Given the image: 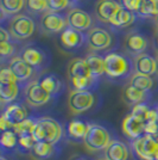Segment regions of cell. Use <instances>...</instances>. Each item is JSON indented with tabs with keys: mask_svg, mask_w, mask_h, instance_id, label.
Listing matches in <instances>:
<instances>
[{
	"mask_svg": "<svg viewBox=\"0 0 158 160\" xmlns=\"http://www.w3.org/2000/svg\"><path fill=\"white\" fill-rule=\"evenodd\" d=\"M70 1H72V2H79L80 0H70Z\"/></svg>",
	"mask_w": 158,
	"mask_h": 160,
	"instance_id": "49",
	"label": "cell"
},
{
	"mask_svg": "<svg viewBox=\"0 0 158 160\" xmlns=\"http://www.w3.org/2000/svg\"><path fill=\"white\" fill-rule=\"evenodd\" d=\"M67 22H68V27L72 28L77 31H81V32L89 31L93 23L92 17L89 16V13L77 7L70 8L68 11Z\"/></svg>",
	"mask_w": 158,
	"mask_h": 160,
	"instance_id": "10",
	"label": "cell"
},
{
	"mask_svg": "<svg viewBox=\"0 0 158 160\" xmlns=\"http://www.w3.org/2000/svg\"><path fill=\"white\" fill-rule=\"evenodd\" d=\"M40 27L43 32L55 35V33L62 32L68 27V22H67V17L62 16L61 13L48 11L42 14Z\"/></svg>",
	"mask_w": 158,
	"mask_h": 160,
	"instance_id": "7",
	"label": "cell"
},
{
	"mask_svg": "<svg viewBox=\"0 0 158 160\" xmlns=\"http://www.w3.org/2000/svg\"><path fill=\"white\" fill-rule=\"evenodd\" d=\"M0 38H1V42H8L10 41V32H7L4 28L0 29Z\"/></svg>",
	"mask_w": 158,
	"mask_h": 160,
	"instance_id": "43",
	"label": "cell"
},
{
	"mask_svg": "<svg viewBox=\"0 0 158 160\" xmlns=\"http://www.w3.org/2000/svg\"><path fill=\"white\" fill-rule=\"evenodd\" d=\"M63 135V129L56 120L51 117H42L36 122L32 136L36 142L44 141L51 145H56Z\"/></svg>",
	"mask_w": 158,
	"mask_h": 160,
	"instance_id": "1",
	"label": "cell"
},
{
	"mask_svg": "<svg viewBox=\"0 0 158 160\" xmlns=\"http://www.w3.org/2000/svg\"><path fill=\"white\" fill-rule=\"evenodd\" d=\"M38 81H40V85H42V87H43L51 97H53V96H57V94L62 91V88H63L62 80L59 79L56 74H53V73L44 74Z\"/></svg>",
	"mask_w": 158,
	"mask_h": 160,
	"instance_id": "22",
	"label": "cell"
},
{
	"mask_svg": "<svg viewBox=\"0 0 158 160\" xmlns=\"http://www.w3.org/2000/svg\"><path fill=\"white\" fill-rule=\"evenodd\" d=\"M24 96L27 104L35 108L44 105L51 98V96L42 87L38 80H33L27 84L24 91Z\"/></svg>",
	"mask_w": 158,
	"mask_h": 160,
	"instance_id": "8",
	"label": "cell"
},
{
	"mask_svg": "<svg viewBox=\"0 0 158 160\" xmlns=\"http://www.w3.org/2000/svg\"><path fill=\"white\" fill-rule=\"evenodd\" d=\"M0 128L2 132H6V130H11L12 129V126L6 121V118L1 115V118H0Z\"/></svg>",
	"mask_w": 158,
	"mask_h": 160,
	"instance_id": "42",
	"label": "cell"
},
{
	"mask_svg": "<svg viewBox=\"0 0 158 160\" xmlns=\"http://www.w3.org/2000/svg\"><path fill=\"white\" fill-rule=\"evenodd\" d=\"M0 160H8V159H7V158H5L4 155H1V158H0Z\"/></svg>",
	"mask_w": 158,
	"mask_h": 160,
	"instance_id": "46",
	"label": "cell"
},
{
	"mask_svg": "<svg viewBox=\"0 0 158 160\" xmlns=\"http://www.w3.org/2000/svg\"><path fill=\"white\" fill-rule=\"evenodd\" d=\"M155 46H156V48L158 49V32L156 33V36H155Z\"/></svg>",
	"mask_w": 158,
	"mask_h": 160,
	"instance_id": "45",
	"label": "cell"
},
{
	"mask_svg": "<svg viewBox=\"0 0 158 160\" xmlns=\"http://www.w3.org/2000/svg\"><path fill=\"white\" fill-rule=\"evenodd\" d=\"M86 41L87 37L85 33L69 27L59 33V43L66 50H76L82 47Z\"/></svg>",
	"mask_w": 158,
	"mask_h": 160,
	"instance_id": "12",
	"label": "cell"
},
{
	"mask_svg": "<svg viewBox=\"0 0 158 160\" xmlns=\"http://www.w3.org/2000/svg\"><path fill=\"white\" fill-rule=\"evenodd\" d=\"M2 116L12 126V129H13L14 126H17V124H19L20 122L29 118V113H27L26 108L19 104V103L8 104V107L2 112Z\"/></svg>",
	"mask_w": 158,
	"mask_h": 160,
	"instance_id": "18",
	"label": "cell"
},
{
	"mask_svg": "<svg viewBox=\"0 0 158 160\" xmlns=\"http://www.w3.org/2000/svg\"><path fill=\"white\" fill-rule=\"evenodd\" d=\"M157 111H158V105H157Z\"/></svg>",
	"mask_w": 158,
	"mask_h": 160,
	"instance_id": "51",
	"label": "cell"
},
{
	"mask_svg": "<svg viewBox=\"0 0 158 160\" xmlns=\"http://www.w3.org/2000/svg\"><path fill=\"white\" fill-rule=\"evenodd\" d=\"M67 73H68V79L83 78V77H93L91 71H89V67L87 65L86 60L85 59H80V58L72 59V60L68 62Z\"/></svg>",
	"mask_w": 158,
	"mask_h": 160,
	"instance_id": "19",
	"label": "cell"
},
{
	"mask_svg": "<svg viewBox=\"0 0 158 160\" xmlns=\"http://www.w3.org/2000/svg\"><path fill=\"white\" fill-rule=\"evenodd\" d=\"M121 129L128 139L134 141L145 134V122L130 113L123 120Z\"/></svg>",
	"mask_w": 158,
	"mask_h": 160,
	"instance_id": "14",
	"label": "cell"
},
{
	"mask_svg": "<svg viewBox=\"0 0 158 160\" xmlns=\"http://www.w3.org/2000/svg\"><path fill=\"white\" fill-rule=\"evenodd\" d=\"M72 90L76 91H92L98 85V79L94 77H83V78H72L69 79Z\"/></svg>",
	"mask_w": 158,
	"mask_h": 160,
	"instance_id": "27",
	"label": "cell"
},
{
	"mask_svg": "<svg viewBox=\"0 0 158 160\" xmlns=\"http://www.w3.org/2000/svg\"><path fill=\"white\" fill-rule=\"evenodd\" d=\"M142 18L157 17L158 16V0H142L137 13Z\"/></svg>",
	"mask_w": 158,
	"mask_h": 160,
	"instance_id": "31",
	"label": "cell"
},
{
	"mask_svg": "<svg viewBox=\"0 0 158 160\" xmlns=\"http://www.w3.org/2000/svg\"><path fill=\"white\" fill-rule=\"evenodd\" d=\"M2 16H17L25 6V0H0Z\"/></svg>",
	"mask_w": 158,
	"mask_h": 160,
	"instance_id": "29",
	"label": "cell"
},
{
	"mask_svg": "<svg viewBox=\"0 0 158 160\" xmlns=\"http://www.w3.org/2000/svg\"><path fill=\"white\" fill-rule=\"evenodd\" d=\"M35 22L27 14H17L10 20V33L16 40H26L35 32Z\"/></svg>",
	"mask_w": 158,
	"mask_h": 160,
	"instance_id": "5",
	"label": "cell"
},
{
	"mask_svg": "<svg viewBox=\"0 0 158 160\" xmlns=\"http://www.w3.org/2000/svg\"><path fill=\"white\" fill-rule=\"evenodd\" d=\"M72 2L70 0H46L48 5V11L50 12H61L64 11L72 5Z\"/></svg>",
	"mask_w": 158,
	"mask_h": 160,
	"instance_id": "36",
	"label": "cell"
},
{
	"mask_svg": "<svg viewBox=\"0 0 158 160\" xmlns=\"http://www.w3.org/2000/svg\"><path fill=\"white\" fill-rule=\"evenodd\" d=\"M69 160H88L86 157H83V155H80V154H76V155H72L69 158Z\"/></svg>",
	"mask_w": 158,
	"mask_h": 160,
	"instance_id": "44",
	"label": "cell"
},
{
	"mask_svg": "<svg viewBox=\"0 0 158 160\" xmlns=\"http://www.w3.org/2000/svg\"><path fill=\"white\" fill-rule=\"evenodd\" d=\"M112 141L111 135L105 127L92 123L88 127V132L83 140V143L87 149L92 152H98V151H104V149L106 151Z\"/></svg>",
	"mask_w": 158,
	"mask_h": 160,
	"instance_id": "3",
	"label": "cell"
},
{
	"mask_svg": "<svg viewBox=\"0 0 158 160\" xmlns=\"http://www.w3.org/2000/svg\"><path fill=\"white\" fill-rule=\"evenodd\" d=\"M18 138V149H20L21 152H31L36 145V140L33 139L32 134L21 135Z\"/></svg>",
	"mask_w": 158,
	"mask_h": 160,
	"instance_id": "35",
	"label": "cell"
},
{
	"mask_svg": "<svg viewBox=\"0 0 158 160\" xmlns=\"http://www.w3.org/2000/svg\"><path fill=\"white\" fill-rule=\"evenodd\" d=\"M19 56L35 69L42 68L46 63V54L44 53V50L35 46L24 48L20 52Z\"/></svg>",
	"mask_w": 158,
	"mask_h": 160,
	"instance_id": "15",
	"label": "cell"
},
{
	"mask_svg": "<svg viewBox=\"0 0 158 160\" xmlns=\"http://www.w3.org/2000/svg\"><path fill=\"white\" fill-rule=\"evenodd\" d=\"M132 86H134L136 88H138L140 91L144 92H150L153 87V80L152 77H147V75H143V74L134 73L132 74L130 82Z\"/></svg>",
	"mask_w": 158,
	"mask_h": 160,
	"instance_id": "30",
	"label": "cell"
},
{
	"mask_svg": "<svg viewBox=\"0 0 158 160\" xmlns=\"http://www.w3.org/2000/svg\"><path fill=\"white\" fill-rule=\"evenodd\" d=\"M123 98L127 104L130 105H137V104H142V103H146L150 99V93L149 92H144L140 91L134 86H132L131 84H127L124 88L123 92Z\"/></svg>",
	"mask_w": 158,
	"mask_h": 160,
	"instance_id": "20",
	"label": "cell"
},
{
	"mask_svg": "<svg viewBox=\"0 0 158 160\" xmlns=\"http://www.w3.org/2000/svg\"><path fill=\"white\" fill-rule=\"evenodd\" d=\"M147 44H149L147 38L143 33L139 32L127 33L124 40V48H125L126 53L134 58L144 54L147 48Z\"/></svg>",
	"mask_w": 158,
	"mask_h": 160,
	"instance_id": "13",
	"label": "cell"
},
{
	"mask_svg": "<svg viewBox=\"0 0 158 160\" xmlns=\"http://www.w3.org/2000/svg\"><path fill=\"white\" fill-rule=\"evenodd\" d=\"M134 20H136V13L132 12V11H128V10H126V8L121 6L120 10L117 12V14L114 16L111 24L113 27L123 29V28H127L132 25L134 23Z\"/></svg>",
	"mask_w": 158,
	"mask_h": 160,
	"instance_id": "24",
	"label": "cell"
},
{
	"mask_svg": "<svg viewBox=\"0 0 158 160\" xmlns=\"http://www.w3.org/2000/svg\"><path fill=\"white\" fill-rule=\"evenodd\" d=\"M55 145L51 143H48L44 141H40V142H36L35 147L31 151L33 158L38 160H45L50 157H53V154L55 153Z\"/></svg>",
	"mask_w": 158,
	"mask_h": 160,
	"instance_id": "28",
	"label": "cell"
},
{
	"mask_svg": "<svg viewBox=\"0 0 158 160\" xmlns=\"http://www.w3.org/2000/svg\"><path fill=\"white\" fill-rule=\"evenodd\" d=\"M98 160H108V159H107V158L105 157V158H100V159H98Z\"/></svg>",
	"mask_w": 158,
	"mask_h": 160,
	"instance_id": "50",
	"label": "cell"
},
{
	"mask_svg": "<svg viewBox=\"0 0 158 160\" xmlns=\"http://www.w3.org/2000/svg\"><path fill=\"white\" fill-rule=\"evenodd\" d=\"M156 62H157V73H158V55L156 56Z\"/></svg>",
	"mask_w": 158,
	"mask_h": 160,
	"instance_id": "47",
	"label": "cell"
},
{
	"mask_svg": "<svg viewBox=\"0 0 158 160\" xmlns=\"http://www.w3.org/2000/svg\"><path fill=\"white\" fill-rule=\"evenodd\" d=\"M87 44L94 52L106 50L112 44V36L105 29L93 28L87 33Z\"/></svg>",
	"mask_w": 158,
	"mask_h": 160,
	"instance_id": "9",
	"label": "cell"
},
{
	"mask_svg": "<svg viewBox=\"0 0 158 160\" xmlns=\"http://www.w3.org/2000/svg\"><path fill=\"white\" fill-rule=\"evenodd\" d=\"M120 7V4L115 0H98L94 5V13L98 20L111 24Z\"/></svg>",
	"mask_w": 158,
	"mask_h": 160,
	"instance_id": "11",
	"label": "cell"
},
{
	"mask_svg": "<svg viewBox=\"0 0 158 160\" xmlns=\"http://www.w3.org/2000/svg\"><path fill=\"white\" fill-rule=\"evenodd\" d=\"M155 22L157 23V25H158V16H157V17H155Z\"/></svg>",
	"mask_w": 158,
	"mask_h": 160,
	"instance_id": "48",
	"label": "cell"
},
{
	"mask_svg": "<svg viewBox=\"0 0 158 160\" xmlns=\"http://www.w3.org/2000/svg\"><path fill=\"white\" fill-rule=\"evenodd\" d=\"M36 122L37 120H33V118H26L25 121L20 122L19 124L14 126L13 129L14 133L17 134L18 136H21V135H27V134H32L33 128L36 126Z\"/></svg>",
	"mask_w": 158,
	"mask_h": 160,
	"instance_id": "34",
	"label": "cell"
},
{
	"mask_svg": "<svg viewBox=\"0 0 158 160\" xmlns=\"http://www.w3.org/2000/svg\"><path fill=\"white\" fill-rule=\"evenodd\" d=\"M132 145L139 159L158 160V140L155 136L144 134L133 141Z\"/></svg>",
	"mask_w": 158,
	"mask_h": 160,
	"instance_id": "4",
	"label": "cell"
},
{
	"mask_svg": "<svg viewBox=\"0 0 158 160\" xmlns=\"http://www.w3.org/2000/svg\"><path fill=\"white\" fill-rule=\"evenodd\" d=\"M95 103V97L92 91L72 90L68 96V108L72 113H82L92 109Z\"/></svg>",
	"mask_w": 158,
	"mask_h": 160,
	"instance_id": "6",
	"label": "cell"
},
{
	"mask_svg": "<svg viewBox=\"0 0 158 160\" xmlns=\"http://www.w3.org/2000/svg\"><path fill=\"white\" fill-rule=\"evenodd\" d=\"M86 62L88 67H89V71L94 78H98L102 77L104 74H106V66H105V58L101 56L99 54L91 53L86 56Z\"/></svg>",
	"mask_w": 158,
	"mask_h": 160,
	"instance_id": "23",
	"label": "cell"
},
{
	"mask_svg": "<svg viewBox=\"0 0 158 160\" xmlns=\"http://www.w3.org/2000/svg\"><path fill=\"white\" fill-rule=\"evenodd\" d=\"M145 134L157 136L158 135V122H147L145 123Z\"/></svg>",
	"mask_w": 158,
	"mask_h": 160,
	"instance_id": "41",
	"label": "cell"
},
{
	"mask_svg": "<svg viewBox=\"0 0 158 160\" xmlns=\"http://www.w3.org/2000/svg\"><path fill=\"white\" fill-rule=\"evenodd\" d=\"M151 108L149 107L146 103H142V104H137L132 108L131 113L133 116H136L137 118L142 120L143 122H146V117H147V113L150 111Z\"/></svg>",
	"mask_w": 158,
	"mask_h": 160,
	"instance_id": "37",
	"label": "cell"
},
{
	"mask_svg": "<svg viewBox=\"0 0 158 160\" xmlns=\"http://www.w3.org/2000/svg\"><path fill=\"white\" fill-rule=\"evenodd\" d=\"M25 7L31 14H43L48 12L46 0H25Z\"/></svg>",
	"mask_w": 158,
	"mask_h": 160,
	"instance_id": "32",
	"label": "cell"
},
{
	"mask_svg": "<svg viewBox=\"0 0 158 160\" xmlns=\"http://www.w3.org/2000/svg\"><path fill=\"white\" fill-rule=\"evenodd\" d=\"M140 2H142V0H119L120 6H123L128 11H132L134 13H137L139 6H140Z\"/></svg>",
	"mask_w": 158,
	"mask_h": 160,
	"instance_id": "39",
	"label": "cell"
},
{
	"mask_svg": "<svg viewBox=\"0 0 158 160\" xmlns=\"http://www.w3.org/2000/svg\"><path fill=\"white\" fill-rule=\"evenodd\" d=\"M89 124L80 120H72L68 124V135L74 140H85Z\"/></svg>",
	"mask_w": 158,
	"mask_h": 160,
	"instance_id": "26",
	"label": "cell"
},
{
	"mask_svg": "<svg viewBox=\"0 0 158 160\" xmlns=\"http://www.w3.org/2000/svg\"><path fill=\"white\" fill-rule=\"evenodd\" d=\"M18 135L14 130H6L2 132L1 135V146L4 149H14L18 148Z\"/></svg>",
	"mask_w": 158,
	"mask_h": 160,
	"instance_id": "33",
	"label": "cell"
},
{
	"mask_svg": "<svg viewBox=\"0 0 158 160\" xmlns=\"http://www.w3.org/2000/svg\"><path fill=\"white\" fill-rule=\"evenodd\" d=\"M19 84H0V99L2 104H11L18 98Z\"/></svg>",
	"mask_w": 158,
	"mask_h": 160,
	"instance_id": "25",
	"label": "cell"
},
{
	"mask_svg": "<svg viewBox=\"0 0 158 160\" xmlns=\"http://www.w3.org/2000/svg\"><path fill=\"white\" fill-rule=\"evenodd\" d=\"M0 84H19V82L8 67H2V69L0 71Z\"/></svg>",
	"mask_w": 158,
	"mask_h": 160,
	"instance_id": "38",
	"label": "cell"
},
{
	"mask_svg": "<svg viewBox=\"0 0 158 160\" xmlns=\"http://www.w3.org/2000/svg\"><path fill=\"white\" fill-rule=\"evenodd\" d=\"M14 53V47L11 42H1L0 43V54L1 58H10L11 55H13Z\"/></svg>",
	"mask_w": 158,
	"mask_h": 160,
	"instance_id": "40",
	"label": "cell"
},
{
	"mask_svg": "<svg viewBox=\"0 0 158 160\" xmlns=\"http://www.w3.org/2000/svg\"><path fill=\"white\" fill-rule=\"evenodd\" d=\"M8 68L12 71V73L18 80V82L27 81L32 77L33 71H35V68L26 63L20 56H16L13 59H11L10 63H8Z\"/></svg>",
	"mask_w": 158,
	"mask_h": 160,
	"instance_id": "16",
	"label": "cell"
},
{
	"mask_svg": "<svg viewBox=\"0 0 158 160\" xmlns=\"http://www.w3.org/2000/svg\"><path fill=\"white\" fill-rule=\"evenodd\" d=\"M105 155L108 160H127L130 151L124 142L113 140L105 151Z\"/></svg>",
	"mask_w": 158,
	"mask_h": 160,
	"instance_id": "21",
	"label": "cell"
},
{
	"mask_svg": "<svg viewBox=\"0 0 158 160\" xmlns=\"http://www.w3.org/2000/svg\"><path fill=\"white\" fill-rule=\"evenodd\" d=\"M106 75L111 79H125L133 72L132 61L124 54L109 53L105 56Z\"/></svg>",
	"mask_w": 158,
	"mask_h": 160,
	"instance_id": "2",
	"label": "cell"
},
{
	"mask_svg": "<svg viewBox=\"0 0 158 160\" xmlns=\"http://www.w3.org/2000/svg\"><path fill=\"white\" fill-rule=\"evenodd\" d=\"M133 65H134L136 73L138 74L152 77L153 74L157 73V62H156V59L146 53L134 58Z\"/></svg>",
	"mask_w": 158,
	"mask_h": 160,
	"instance_id": "17",
	"label": "cell"
}]
</instances>
